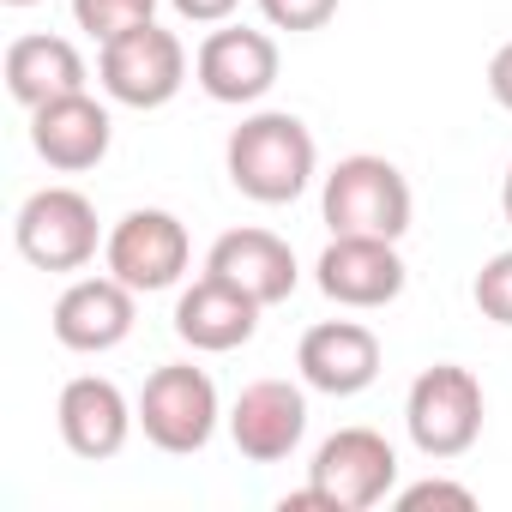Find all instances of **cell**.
I'll return each instance as SVG.
<instances>
[{"label":"cell","mask_w":512,"mask_h":512,"mask_svg":"<svg viewBox=\"0 0 512 512\" xmlns=\"http://www.w3.org/2000/svg\"><path fill=\"white\" fill-rule=\"evenodd\" d=\"M223 169H229V187L253 205H290L308 193L314 169H320V145L308 133L302 115L290 109H260L247 115L229 145H223Z\"/></svg>","instance_id":"6da1fadb"},{"label":"cell","mask_w":512,"mask_h":512,"mask_svg":"<svg viewBox=\"0 0 512 512\" xmlns=\"http://www.w3.org/2000/svg\"><path fill=\"white\" fill-rule=\"evenodd\" d=\"M398 488V452L374 428H338L320 440L308 464V488L284 494V512L320 506V512H368Z\"/></svg>","instance_id":"7a4b0ae2"},{"label":"cell","mask_w":512,"mask_h":512,"mask_svg":"<svg viewBox=\"0 0 512 512\" xmlns=\"http://www.w3.org/2000/svg\"><path fill=\"white\" fill-rule=\"evenodd\" d=\"M410 211H416V199H410L404 169L386 163V157H368V151L344 157V163L326 175V187H320V217H326L332 235H380V241H404Z\"/></svg>","instance_id":"3957f363"},{"label":"cell","mask_w":512,"mask_h":512,"mask_svg":"<svg viewBox=\"0 0 512 512\" xmlns=\"http://www.w3.org/2000/svg\"><path fill=\"white\" fill-rule=\"evenodd\" d=\"M482 380L458 362H434L410 380V398H404V428H410V446L434 464L446 458H464L476 440H482Z\"/></svg>","instance_id":"277c9868"},{"label":"cell","mask_w":512,"mask_h":512,"mask_svg":"<svg viewBox=\"0 0 512 512\" xmlns=\"http://www.w3.org/2000/svg\"><path fill=\"white\" fill-rule=\"evenodd\" d=\"M217 416H223L217 410V386L193 362H163L145 380V392H139V428H145V440L157 452H175V458L205 452L211 434H217Z\"/></svg>","instance_id":"5b68a950"},{"label":"cell","mask_w":512,"mask_h":512,"mask_svg":"<svg viewBox=\"0 0 512 512\" xmlns=\"http://www.w3.org/2000/svg\"><path fill=\"white\" fill-rule=\"evenodd\" d=\"M13 241L37 272H85L97 260V205L79 187H37L13 217Z\"/></svg>","instance_id":"8992f818"},{"label":"cell","mask_w":512,"mask_h":512,"mask_svg":"<svg viewBox=\"0 0 512 512\" xmlns=\"http://www.w3.org/2000/svg\"><path fill=\"white\" fill-rule=\"evenodd\" d=\"M187 260H193L187 223H181L175 211H163V205L127 211V217L109 229V241H103V266H109L127 290H139V296L175 290L181 272H187Z\"/></svg>","instance_id":"52a82bcc"},{"label":"cell","mask_w":512,"mask_h":512,"mask_svg":"<svg viewBox=\"0 0 512 512\" xmlns=\"http://www.w3.org/2000/svg\"><path fill=\"white\" fill-rule=\"evenodd\" d=\"M97 79H103V91H109L115 103H127V109H163V103H175V91L187 85V49H181L175 31H163V25L151 19V25H139V31L103 43Z\"/></svg>","instance_id":"ba28073f"},{"label":"cell","mask_w":512,"mask_h":512,"mask_svg":"<svg viewBox=\"0 0 512 512\" xmlns=\"http://www.w3.org/2000/svg\"><path fill=\"white\" fill-rule=\"evenodd\" d=\"M193 79L211 103L247 109L278 85V43L266 31H247V25H217L193 55Z\"/></svg>","instance_id":"9c48e42d"},{"label":"cell","mask_w":512,"mask_h":512,"mask_svg":"<svg viewBox=\"0 0 512 512\" xmlns=\"http://www.w3.org/2000/svg\"><path fill=\"white\" fill-rule=\"evenodd\" d=\"M133 296H139V290H127L115 272H103V278H73V284L61 290L55 314H49L55 344L73 350V356H103V350L127 344V338H133V320H139Z\"/></svg>","instance_id":"30bf717a"},{"label":"cell","mask_w":512,"mask_h":512,"mask_svg":"<svg viewBox=\"0 0 512 512\" xmlns=\"http://www.w3.org/2000/svg\"><path fill=\"white\" fill-rule=\"evenodd\" d=\"M308 434V392L290 380H253L229 404V440L253 464H284Z\"/></svg>","instance_id":"8fae6325"},{"label":"cell","mask_w":512,"mask_h":512,"mask_svg":"<svg viewBox=\"0 0 512 512\" xmlns=\"http://www.w3.org/2000/svg\"><path fill=\"white\" fill-rule=\"evenodd\" d=\"M326 302L338 308H386L404 296V260H398V241L380 235H332V247L320 253L314 266Z\"/></svg>","instance_id":"7c38bea8"},{"label":"cell","mask_w":512,"mask_h":512,"mask_svg":"<svg viewBox=\"0 0 512 512\" xmlns=\"http://www.w3.org/2000/svg\"><path fill=\"white\" fill-rule=\"evenodd\" d=\"M296 368H302V386L326 398H356L380 380V338L362 320H320L302 332Z\"/></svg>","instance_id":"4fadbf2b"},{"label":"cell","mask_w":512,"mask_h":512,"mask_svg":"<svg viewBox=\"0 0 512 512\" xmlns=\"http://www.w3.org/2000/svg\"><path fill=\"white\" fill-rule=\"evenodd\" d=\"M55 422H61V440L73 458H115L127 446V434L139 428V404H127V392L103 374H79L61 386V404H55Z\"/></svg>","instance_id":"5bb4252c"},{"label":"cell","mask_w":512,"mask_h":512,"mask_svg":"<svg viewBox=\"0 0 512 512\" xmlns=\"http://www.w3.org/2000/svg\"><path fill=\"white\" fill-rule=\"evenodd\" d=\"M109 139H115V121H109V109L91 91H73V97H55V103L31 109V145L61 175L97 169L109 157Z\"/></svg>","instance_id":"9a60e30c"},{"label":"cell","mask_w":512,"mask_h":512,"mask_svg":"<svg viewBox=\"0 0 512 512\" xmlns=\"http://www.w3.org/2000/svg\"><path fill=\"white\" fill-rule=\"evenodd\" d=\"M253 332H260V302H253L247 290H235L229 278H217V272H205L199 284H187L181 302H175V338L187 350L229 356Z\"/></svg>","instance_id":"2e32d148"},{"label":"cell","mask_w":512,"mask_h":512,"mask_svg":"<svg viewBox=\"0 0 512 512\" xmlns=\"http://www.w3.org/2000/svg\"><path fill=\"white\" fill-rule=\"evenodd\" d=\"M205 272L229 278L235 290H247L260 308L290 302V296H296V278H302L290 241L272 235V229H229V235H217L211 253H205Z\"/></svg>","instance_id":"e0dca14e"},{"label":"cell","mask_w":512,"mask_h":512,"mask_svg":"<svg viewBox=\"0 0 512 512\" xmlns=\"http://www.w3.org/2000/svg\"><path fill=\"white\" fill-rule=\"evenodd\" d=\"M7 91L25 109H43L55 97H73V91H85V55L67 37H49V31L13 37L7 43Z\"/></svg>","instance_id":"ac0fdd59"},{"label":"cell","mask_w":512,"mask_h":512,"mask_svg":"<svg viewBox=\"0 0 512 512\" xmlns=\"http://www.w3.org/2000/svg\"><path fill=\"white\" fill-rule=\"evenodd\" d=\"M151 13H157V0H73L79 31L97 37V43H115L139 25H151Z\"/></svg>","instance_id":"d6986e66"},{"label":"cell","mask_w":512,"mask_h":512,"mask_svg":"<svg viewBox=\"0 0 512 512\" xmlns=\"http://www.w3.org/2000/svg\"><path fill=\"white\" fill-rule=\"evenodd\" d=\"M470 296H476L482 320H494V326H512V247H506V253H494V260L476 272Z\"/></svg>","instance_id":"ffe728a7"},{"label":"cell","mask_w":512,"mask_h":512,"mask_svg":"<svg viewBox=\"0 0 512 512\" xmlns=\"http://www.w3.org/2000/svg\"><path fill=\"white\" fill-rule=\"evenodd\" d=\"M260 13L272 31H320V25H332L338 0H260Z\"/></svg>","instance_id":"44dd1931"},{"label":"cell","mask_w":512,"mask_h":512,"mask_svg":"<svg viewBox=\"0 0 512 512\" xmlns=\"http://www.w3.org/2000/svg\"><path fill=\"white\" fill-rule=\"evenodd\" d=\"M422 506H458V512H470V506H476V488L446 482V476H428V482L398 488V512H422Z\"/></svg>","instance_id":"7402d4cb"},{"label":"cell","mask_w":512,"mask_h":512,"mask_svg":"<svg viewBox=\"0 0 512 512\" xmlns=\"http://www.w3.org/2000/svg\"><path fill=\"white\" fill-rule=\"evenodd\" d=\"M169 7H175L187 25H223V19L241 7V0H169Z\"/></svg>","instance_id":"603a6c76"},{"label":"cell","mask_w":512,"mask_h":512,"mask_svg":"<svg viewBox=\"0 0 512 512\" xmlns=\"http://www.w3.org/2000/svg\"><path fill=\"white\" fill-rule=\"evenodd\" d=\"M488 91H494L500 109H512V43L494 49V61H488Z\"/></svg>","instance_id":"cb8c5ba5"},{"label":"cell","mask_w":512,"mask_h":512,"mask_svg":"<svg viewBox=\"0 0 512 512\" xmlns=\"http://www.w3.org/2000/svg\"><path fill=\"white\" fill-rule=\"evenodd\" d=\"M500 211H506V223H512V169H506V181H500Z\"/></svg>","instance_id":"d4e9b609"},{"label":"cell","mask_w":512,"mask_h":512,"mask_svg":"<svg viewBox=\"0 0 512 512\" xmlns=\"http://www.w3.org/2000/svg\"><path fill=\"white\" fill-rule=\"evenodd\" d=\"M7 7H37V0H7Z\"/></svg>","instance_id":"484cf974"}]
</instances>
